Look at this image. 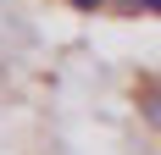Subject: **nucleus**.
I'll use <instances>...</instances> for the list:
<instances>
[{
	"label": "nucleus",
	"instance_id": "nucleus-1",
	"mask_svg": "<svg viewBox=\"0 0 161 155\" xmlns=\"http://www.w3.org/2000/svg\"><path fill=\"white\" fill-rule=\"evenodd\" d=\"M133 105H139V116H145V127H150V133H161V78H156V83H139Z\"/></svg>",
	"mask_w": 161,
	"mask_h": 155
},
{
	"label": "nucleus",
	"instance_id": "nucleus-2",
	"mask_svg": "<svg viewBox=\"0 0 161 155\" xmlns=\"http://www.w3.org/2000/svg\"><path fill=\"white\" fill-rule=\"evenodd\" d=\"M117 11H145V17H161V0H117Z\"/></svg>",
	"mask_w": 161,
	"mask_h": 155
},
{
	"label": "nucleus",
	"instance_id": "nucleus-3",
	"mask_svg": "<svg viewBox=\"0 0 161 155\" xmlns=\"http://www.w3.org/2000/svg\"><path fill=\"white\" fill-rule=\"evenodd\" d=\"M67 6H72V11H111L117 0H67Z\"/></svg>",
	"mask_w": 161,
	"mask_h": 155
}]
</instances>
